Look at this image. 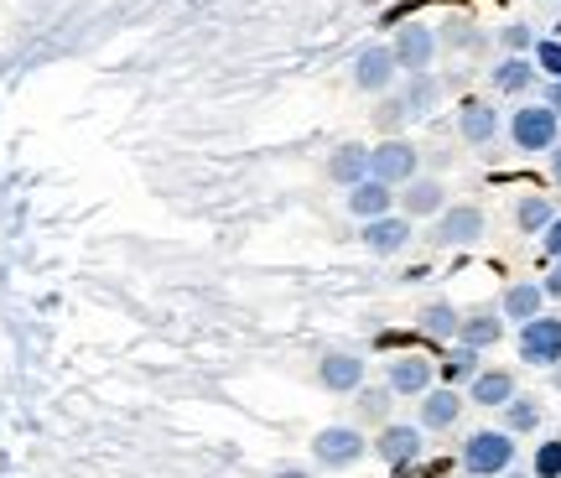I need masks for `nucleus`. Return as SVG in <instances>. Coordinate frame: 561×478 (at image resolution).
Wrapping results in <instances>:
<instances>
[{"label": "nucleus", "instance_id": "obj_2", "mask_svg": "<svg viewBox=\"0 0 561 478\" xmlns=\"http://www.w3.org/2000/svg\"><path fill=\"white\" fill-rule=\"evenodd\" d=\"M369 453H375V447H369V442H364V432H359V426H348V421H339V426H322L318 437H312V463H318L322 474L359 468Z\"/></svg>", "mask_w": 561, "mask_h": 478}, {"label": "nucleus", "instance_id": "obj_25", "mask_svg": "<svg viewBox=\"0 0 561 478\" xmlns=\"http://www.w3.org/2000/svg\"><path fill=\"white\" fill-rule=\"evenodd\" d=\"M479 369H483V354H479V349H468V343H453V349L437 358V379H442V385H468Z\"/></svg>", "mask_w": 561, "mask_h": 478}, {"label": "nucleus", "instance_id": "obj_10", "mask_svg": "<svg viewBox=\"0 0 561 478\" xmlns=\"http://www.w3.org/2000/svg\"><path fill=\"white\" fill-rule=\"evenodd\" d=\"M369 447H375V458H380L385 468H411V463H421L426 432H421L416 421H385L380 437L369 442Z\"/></svg>", "mask_w": 561, "mask_h": 478}, {"label": "nucleus", "instance_id": "obj_9", "mask_svg": "<svg viewBox=\"0 0 561 478\" xmlns=\"http://www.w3.org/2000/svg\"><path fill=\"white\" fill-rule=\"evenodd\" d=\"M520 364L530 369H557L561 364V318L557 312H541V318L520 322Z\"/></svg>", "mask_w": 561, "mask_h": 478}, {"label": "nucleus", "instance_id": "obj_15", "mask_svg": "<svg viewBox=\"0 0 561 478\" xmlns=\"http://www.w3.org/2000/svg\"><path fill=\"white\" fill-rule=\"evenodd\" d=\"M442 208H447V187H442V178H411L396 193V214H405V219H437Z\"/></svg>", "mask_w": 561, "mask_h": 478}, {"label": "nucleus", "instance_id": "obj_22", "mask_svg": "<svg viewBox=\"0 0 561 478\" xmlns=\"http://www.w3.org/2000/svg\"><path fill=\"white\" fill-rule=\"evenodd\" d=\"M458 328H462V312L453 301H426L416 312V333L432 343H458Z\"/></svg>", "mask_w": 561, "mask_h": 478}, {"label": "nucleus", "instance_id": "obj_17", "mask_svg": "<svg viewBox=\"0 0 561 478\" xmlns=\"http://www.w3.org/2000/svg\"><path fill=\"white\" fill-rule=\"evenodd\" d=\"M322 178L339 182V187L364 182V178H369V146H364V140H343V146H333V151H328V161H322Z\"/></svg>", "mask_w": 561, "mask_h": 478}, {"label": "nucleus", "instance_id": "obj_34", "mask_svg": "<svg viewBox=\"0 0 561 478\" xmlns=\"http://www.w3.org/2000/svg\"><path fill=\"white\" fill-rule=\"evenodd\" d=\"M442 468H447V463H421V468L411 463V468H396V478H437Z\"/></svg>", "mask_w": 561, "mask_h": 478}, {"label": "nucleus", "instance_id": "obj_16", "mask_svg": "<svg viewBox=\"0 0 561 478\" xmlns=\"http://www.w3.org/2000/svg\"><path fill=\"white\" fill-rule=\"evenodd\" d=\"M536 83H541L536 58H515V53H504V58L489 68V89H494V94H504V100H525Z\"/></svg>", "mask_w": 561, "mask_h": 478}, {"label": "nucleus", "instance_id": "obj_5", "mask_svg": "<svg viewBox=\"0 0 561 478\" xmlns=\"http://www.w3.org/2000/svg\"><path fill=\"white\" fill-rule=\"evenodd\" d=\"M390 53L401 62V73H432V62L442 53V37L432 21H401L396 37H390Z\"/></svg>", "mask_w": 561, "mask_h": 478}, {"label": "nucleus", "instance_id": "obj_19", "mask_svg": "<svg viewBox=\"0 0 561 478\" xmlns=\"http://www.w3.org/2000/svg\"><path fill=\"white\" fill-rule=\"evenodd\" d=\"M500 110L489 100H462L458 104V136L468 140V146H489V140L500 136Z\"/></svg>", "mask_w": 561, "mask_h": 478}, {"label": "nucleus", "instance_id": "obj_4", "mask_svg": "<svg viewBox=\"0 0 561 478\" xmlns=\"http://www.w3.org/2000/svg\"><path fill=\"white\" fill-rule=\"evenodd\" d=\"M369 178L401 193L411 178H421V146H411L405 136H380V146H369Z\"/></svg>", "mask_w": 561, "mask_h": 478}, {"label": "nucleus", "instance_id": "obj_32", "mask_svg": "<svg viewBox=\"0 0 561 478\" xmlns=\"http://www.w3.org/2000/svg\"><path fill=\"white\" fill-rule=\"evenodd\" d=\"M536 68H541V79H561V37H536Z\"/></svg>", "mask_w": 561, "mask_h": 478}, {"label": "nucleus", "instance_id": "obj_7", "mask_svg": "<svg viewBox=\"0 0 561 478\" xmlns=\"http://www.w3.org/2000/svg\"><path fill=\"white\" fill-rule=\"evenodd\" d=\"M385 385H390L396 396L421 400L432 385H437V358L421 354V349H401V354L385 358Z\"/></svg>", "mask_w": 561, "mask_h": 478}, {"label": "nucleus", "instance_id": "obj_20", "mask_svg": "<svg viewBox=\"0 0 561 478\" xmlns=\"http://www.w3.org/2000/svg\"><path fill=\"white\" fill-rule=\"evenodd\" d=\"M546 312V286L541 281H510L500 297V318L504 322H530Z\"/></svg>", "mask_w": 561, "mask_h": 478}, {"label": "nucleus", "instance_id": "obj_36", "mask_svg": "<svg viewBox=\"0 0 561 478\" xmlns=\"http://www.w3.org/2000/svg\"><path fill=\"white\" fill-rule=\"evenodd\" d=\"M541 286H546V297H557V301H561V260H557V265H551V271H546V281H541Z\"/></svg>", "mask_w": 561, "mask_h": 478}, {"label": "nucleus", "instance_id": "obj_6", "mask_svg": "<svg viewBox=\"0 0 561 478\" xmlns=\"http://www.w3.org/2000/svg\"><path fill=\"white\" fill-rule=\"evenodd\" d=\"M396 79H401V62L390 53V42H364L359 53H354V89L359 94L380 100V94L396 89Z\"/></svg>", "mask_w": 561, "mask_h": 478}, {"label": "nucleus", "instance_id": "obj_35", "mask_svg": "<svg viewBox=\"0 0 561 478\" xmlns=\"http://www.w3.org/2000/svg\"><path fill=\"white\" fill-rule=\"evenodd\" d=\"M541 104L551 110V115H561V79H546V89H541Z\"/></svg>", "mask_w": 561, "mask_h": 478}, {"label": "nucleus", "instance_id": "obj_38", "mask_svg": "<svg viewBox=\"0 0 561 478\" xmlns=\"http://www.w3.org/2000/svg\"><path fill=\"white\" fill-rule=\"evenodd\" d=\"M546 167H551V182H561V140L546 151Z\"/></svg>", "mask_w": 561, "mask_h": 478}, {"label": "nucleus", "instance_id": "obj_33", "mask_svg": "<svg viewBox=\"0 0 561 478\" xmlns=\"http://www.w3.org/2000/svg\"><path fill=\"white\" fill-rule=\"evenodd\" d=\"M541 244H546V260H561V214H557V219H551V224H546Z\"/></svg>", "mask_w": 561, "mask_h": 478}, {"label": "nucleus", "instance_id": "obj_13", "mask_svg": "<svg viewBox=\"0 0 561 478\" xmlns=\"http://www.w3.org/2000/svg\"><path fill=\"white\" fill-rule=\"evenodd\" d=\"M462 421V390L458 385H432L421 396V411H416V426L421 432H453Z\"/></svg>", "mask_w": 561, "mask_h": 478}, {"label": "nucleus", "instance_id": "obj_28", "mask_svg": "<svg viewBox=\"0 0 561 478\" xmlns=\"http://www.w3.org/2000/svg\"><path fill=\"white\" fill-rule=\"evenodd\" d=\"M500 417H504V432H510V437H530V432L541 426L546 411L536 396H515L510 406H500Z\"/></svg>", "mask_w": 561, "mask_h": 478}, {"label": "nucleus", "instance_id": "obj_39", "mask_svg": "<svg viewBox=\"0 0 561 478\" xmlns=\"http://www.w3.org/2000/svg\"><path fill=\"white\" fill-rule=\"evenodd\" d=\"M500 478H530V474H515V468H510V474H500Z\"/></svg>", "mask_w": 561, "mask_h": 478}, {"label": "nucleus", "instance_id": "obj_26", "mask_svg": "<svg viewBox=\"0 0 561 478\" xmlns=\"http://www.w3.org/2000/svg\"><path fill=\"white\" fill-rule=\"evenodd\" d=\"M500 339H504V318H500V312H468V318H462V328H458V343L479 349V354H489Z\"/></svg>", "mask_w": 561, "mask_h": 478}, {"label": "nucleus", "instance_id": "obj_24", "mask_svg": "<svg viewBox=\"0 0 561 478\" xmlns=\"http://www.w3.org/2000/svg\"><path fill=\"white\" fill-rule=\"evenodd\" d=\"M390 411H396V390H390V385H369V379H364L359 390H354V417H359L364 426H385Z\"/></svg>", "mask_w": 561, "mask_h": 478}, {"label": "nucleus", "instance_id": "obj_40", "mask_svg": "<svg viewBox=\"0 0 561 478\" xmlns=\"http://www.w3.org/2000/svg\"><path fill=\"white\" fill-rule=\"evenodd\" d=\"M557 385H561V364H557Z\"/></svg>", "mask_w": 561, "mask_h": 478}, {"label": "nucleus", "instance_id": "obj_30", "mask_svg": "<svg viewBox=\"0 0 561 478\" xmlns=\"http://www.w3.org/2000/svg\"><path fill=\"white\" fill-rule=\"evenodd\" d=\"M500 47L504 53H515V58H530V53H536V26H525V21L500 26Z\"/></svg>", "mask_w": 561, "mask_h": 478}, {"label": "nucleus", "instance_id": "obj_37", "mask_svg": "<svg viewBox=\"0 0 561 478\" xmlns=\"http://www.w3.org/2000/svg\"><path fill=\"white\" fill-rule=\"evenodd\" d=\"M271 478H318L312 468H301V463H286V468H276Z\"/></svg>", "mask_w": 561, "mask_h": 478}, {"label": "nucleus", "instance_id": "obj_11", "mask_svg": "<svg viewBox=\"0 0 561 478\" xmlns=\"http://www.w3.org/2000/svg\"><path fill=\"white\" fill-rule=\"evenodd\" d=\"M364 379H369L364 354H348V349H328V354H318V385L328 390V396H354Z\"/></svg>", "mask_w": 561, "mask_h": 478}, {"label": "nucleus", "instance_id": "obj_31", "mask_svg": "<svg viewBox=\"0 0 561 478\" xmlns=\"http://www.w3.org/2000/svg\"><path fill=\"white\" fill-rule=\"evenodd\" d=\"M530 478H561V437H546L530 453Z\"/></svg>", "mask_w": 561, "mask_h": 478}, {"label": "nucleus", "instance_id": "obj_8", "mask_svg": "<svg viewBox=\"0 0 561 478\" xmlns=\"http://www.w3.org/2000/svg\"><path fill=\"white\" fill-rule=\"evenodd\" d=\"M483 235H489V214H483L479 203H447L437 214V229H432V239H437L442 250H468Z\"/></svg>", "mask_w": 561, "mask_h": 478}, {"label": "nucleus", "instance_id": "obj_29", "mask_svg": "<svg viewBox=\"0 0 561 478\" xmlns=\"http://www.w3.org/2000/svg\"><path fill=\"white\" fill-rule=\"evenodd\" d=\"M375 130H380V136H401L405 125H411V115H405V104H401V94H396V89H390V94H380V104H375Z\"/></svg>", "mask_w": 561, "mask_h": 478}, {"label": "nucleus", "instance_id": "obj_27", "mask_svg": "<svg viewBox=\"0 0 561 478\" xmlns=\"http://www.w3.org/2000/svg\"><path fill=\"white\" fill-rule=\"evenodd\" d=\"M561 208L546 193H525V198H515V229L520 235H546V224L557 219Z\"/></svg>", "mask_w": 561, "mask_h": 478}, {"label": "nucleus", "instance_id": "obj_1", "mask_svg": "<svg viewBox=\"0 0 561 478\" xmlns=\"http://www.w3.org/2000/svg\"><path fill=\"white\" fill-rule=\"evenodd\" d=\"M515 453H520V447H515V437H510L504 426H483V432H473V437L462 442L458 463L468 478H500L515 468Z\"/></svg>", "mask_w": 561, "mask_h": 478}, {"label": "nucleus", "instance_id": "obj_12", "mask_svg": "<svg viewBox=\"0 0 561 478\" xmlns=\"http://www.w3.org/2000/svg\"><path fill=\"white\" fill-rule=\"evenodd\" d=\"M411 239H416V224L405 219V214H385V219L359 224V244L369 250V255H380V260L401 255V250L411 244Z\"/></svg>", "mask_w": 561, "mask_h": 478}, {"label": "nucleus", "instance_id": "obj_18", "mask_svg": "<svg viewBox=\"0 0 561 478\" xmlns=\"http://www.w3.org/2000/svg\"><path fill=\"white\" fill-rule=\"evenodd\" d=\"M515 396H520V385H515L510 369H479V375L468 379V406H483V411H500Z\"/></svg>", "mask_w": 561, "mask_h": 478}, {"label": "nucleus", "instance_id": "obj_3", "mask_svg": "<svg viewBox=\"0 0 561 478\" xmlns=\"http://www.w3.org/2000/svg\"><path fill=\"white\" fill-rule=\"evenodd\" d=\"M557 140H561V115H551L541 100L520 104V110L510 115V146L525 151V157H546Z\"/></svg>", "mask_w": 561, "mask_h": 478}, {"label": "nucleus", "instance_id": "obj_14", "mask_svg": "<svg viewBox=\"0 0 561 478\" xmlns=\"http://www.w3.org/2000/svg\"><path fill=\"white\" fill-rule=\"evenodd\" d=\"M343 208L359 224L385 219V214H396V187L380 178H364V182H354V187H343Z\"/></svg>", "mask_w": 561, "mask_h": 478}, {"label": "nucleus", "instance_id": "obj_21", "mask_svg": "<svg viewBox=\"0 0 561 478\" xmlns=\"http://www.w3.org/2000/svg\"><path fill=\"white\" fill-rule=\"evenodd\" d=\"M401 104L411 120H432L442 104V79L437 73H405L401 83Z\"/></svg>", "mask_w": 561, "mask_h": 478}, {"label": "nucleus", "instance_id": "obj_23", "mask_svg": "<svg viewBox=\"0 0 561 478\" xmlns=\"http://www.w3.org/2000/svg\"><path fill=\"white\" fill-rule=\"evenodd\" d=\"M437 37L447 53H483V47H489V32H483L473 16H447L437 26Z\"/></svg>", "mask_w": 561, "mask_h": 478}]
</instances>
